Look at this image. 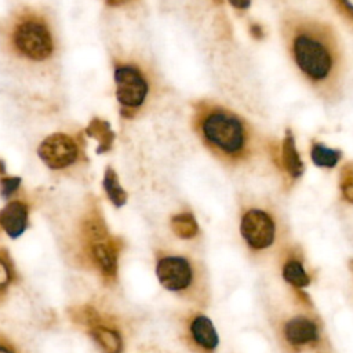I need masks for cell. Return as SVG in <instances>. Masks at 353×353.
Here are the masks:
<instances>
[{"label": "cell", "instance_id": "10", "mask_svg": "<svg viewBox=\"0 0 353 353\" xmlns=\"http://www.w3.org/2000/svg\"><path fill=\"white\" fill-rule=\"evenodd\" d=\"M29 223V207L22 200H12L0 210V228L11 239L25 233Z\"/></svg>", "mask_w": 353, "mask_h": 353}, {"label": "cell", "instance_id": "12", "mask_svg": "<svg viewBox=\"0 0 353 353\" xmlns=\"http://www.w3.org/2000/svg\"><path fill=\"white\" fill-rule=\"evenodd\" d=\"M283 334L291 346H305L319 341L317 324L303 316L290 319L283 327Z\"/></svg>", "mask_w": 353, "mask_h": 353}, {"label": "cell", "instance_id": "3", "mask_svg": "<svg viewBox=\"0 0 353 353\" xmlns=\"http://www.w3.org/2000/svg\"><path fill=\"white\" fill-rule=\"evenodd\" d=\"M79 245L81 255L106 283H114L120 252L124 243L112 234L99 208L94 204L87 208L79 225Z\"/></svg>", "mask_w": 353, "mask_h": 353}, {"label": "cell", "instance_id": "11", "mask_svg": "<svg viewBox=\"0 0 353 353\" xmlns=\"http://www.w3.org/2000/svg\"><path fill=\"white\" fill-rule=\"evenodd\" d=\"M279 165L290 181H296L303 175L305 164L296 149L295 137L291 128H287L281 139L279 152Z\"/></svg>", "mask_w": 353, "mask_h": 353}, {"label": "cell", "instance_id": "1", "mask_svg": "<svg viewBox=\"0 0 353 353\" xmlns=\"http://www.w3.org/2000/svg\"><path fill=\"white\" fill-rule=\"evenodd\" d=\"M280 33L295 69L312 91L327 103L342 97L345 58L334 28L312 15L285 11Z\"/></svg>", "mask_w": 353, "mask_h": 353}, {"label": "cell", "instance_id": "21", "mask_svg": "<svg viewBox=\"0 0 353 353\" xmlns=\"http://www.w3.org/2000/svg\"><path fill=\"white\" fill-rule=\"evenodd\" d=\"M335 11L345 21L346 25L353 28V0H330Z\"/></svg>", "mask_w": 353, "mask_h": 353}, {"label": "cell", "instance_id": "16", "mask_svg": "<svg viewBox=\"0 0 353 353\" xmlns=\"http://www.w3.org/2000/svg\"><path fill=\"white\" fill-rule=\"evenodd\" d=\"M103 190L114 207H123L127 203V192L119 182L117 172L112 167H106L102 179Z\"/></svg>", "mask_w": 353, "mask_h": 353}, {"label": "cell", "instance_id": "8", "mask_svg": "<svg viewBox=\"0 0 353 353\" xmlns=\"http://www.w3.org/2000/svg\"><path fill=\"white\" fill-rule=\"evenodd\" d=\"M240 234L252 250H265L274 243L276 222L262 208H248L240 219Z\"/></svg>", "mask_w": 353, "mask_h": 353}, {"label": "cell", "instance_id": "4", "mask_svg": "<svg viewBox=\"0 0 353 353\" xmlns=\"http://www.w3.org/2000/svg\"><path fill=\"white\" fill-rule=\"evenodd\" d=\"M8 43L17 55L33 62L51 58L55 50L48 22L32 11L15 17L8 30Z\"/></svg>", "mask_w": 353, "mask_h": 353}, {"label": "cell", "instance_id": "17", "mask_svg": "<svg viewBox=\"0 0 353 353\" xmlns=\"http://www.w3.org/2000/svg\"><path fill=\"white\" fill-rule=\"evenodd\" d=\"M171 229L175 236L183 240L193 239L199 233V223L192 212H179L171 216Z\"/></svg>", "mask_w": 353, "mask_h": 353}, {"label": "cell", "instance_id": "14", "mask_svg": "<svg viewBox=\"0 0 353 353\" xmlns=\"http://www.w3.org/2000/svg\"><path fill=\"white\" fill-rule=\"evenodd\" d=\"M85 134L90 138H94L98 141V146H97L98 154L109 152L116 139V134L113 132L109 121L99 117H94L88 123V125L85 127Z\"/></svg>", "mask_w": 353, "mask_h": 353}, {"label": "cell", "instance_id": "25", "mask_svg": "<svg viewBox=\"0 0 353 353\" xmlns=\"http://www.w3.org/2000/svg\"><path fill=\"white\" fill-rule=\"evenodd\" d=\"M251 33H252V36L256 37V39H262V36H263L262 28L258 26V25H252V26H251Z\"/></svg>", "mask_w": 353, "mask_h": 353}, {"label": "cell", "instance_id": "5", "mask_svg": "<svg viewBox=\"0 0 353 353\" xmlns=\"http://www.w3.org/2000/svg\"><path fill=\"white\" fill-rule=\"evenodd\" d=\"M113 80L121 113L125 117L135 114L145 105L149 95L146 74L134 63H117L113 70Z\"/></svg>", "mask_w": 353, "mask_h": 353}, {"label": "cell", "instance_id": "24", "mask_svg": "<svg viewBox=\"0 0 353 353\" xmlns=\"http://www.w3.org/2000/svg\"><path fill=\"white\" fill-rule=\"evenodd\" d=\"M228 1L233 8L240 11H244L251 6V0H228Z\"/></svg>", "mask_w": 353, "mask_h": 353}, {"label": "cell", "instance_id": "9", "mask_svg": "<svg viewBox=\"0 0 353 353\" xmlns=\"http://www.w3.org/2000/svg\"><path fill=\"white\" fill-rule=\"evenodd\" d=\"M87 325L88 334L102 353H123L124 342L119 330L103 323L102 317L92 307H83L77 316Z\"/></svg>", "mask_w": 353, "mask_h": 353}, {"label": "cell", "instance_id": "7", "mask_svg": "<svg viewBox=\"0 0 353 353\" xmlns=\"http://www.w3.org/2000/svg\"><path fill=\"white\" fill-rule=\"evenodd\" d=\"M156 276L160 285L171 292L188 291L194 280L192 262L182 255H160L156 261Z\"/></svg>", "mask_w": 353, "mask_h": 353}, {"label": "cell", "instance_id": "2", "mask_svg": "<svg viewBox=\"0 0 353 353\" xmlns=\"http://www.w3.org/2000/svg\"><path fill=\"white\" fill-rule=\"evenodd\" d=\"M193 128L203 145L222 163L237 167L258 152V137L251 124L232 109L211 101L194 105Z\"/></svg>", "mask_w": 353, "mask_h": 353}, {"label": "cell", "instance_id": "27", "mask_svg": "<svg viewBox=\"0 0 353 353\" xmlns=\"http://www.w3.org/2000/svg\"><path fill=\"white\" fill-rule=\"evenodd\" d=\"M6 174V163L0 159V175Z\"/></svg>", "mask_w": 353, "mask_h": 353}, {"label": "cell", "instance_id": "26", "mask_svg": "<svg viewBox=\"0 0 353 353\" xmlns=\"http://www.w3.org/2000/svg\"><path fill=\"white\" fill-rule=\"evenodd\" d=\"M108 4L110 6H120V4H124V3H128L130 0H105Z\"/></svg>", "mask_w": 353, "mask_h": 353}, {"label": "cell", "instance_id": "23", "mask_svg": "<svg viewBox=\"0 0 353 353\" xmlns=\"http://www.w3.org/2000/svg\"><path fill=\"white\" fill-rule=\"evenodd\" d=\"M0 353H18V350L10 341L0 335Z\"/></svg>", "mask_w": 353, "mask_h": 353}, {"label": "cell", "instance_id": "6", "mask_svg": "<svg viewBox=\"0 0 353 353\" xmlns=\"http://www.w3.org/2000/svg\"><path fill=\"white\" fill-rule=\"evenodd\" d=\"M37 156L50 170H65L79 160L80 146L69 134L55 132L40 142Z\"/></svg>", "mask_w": 353, "mask_h": 353}, {"label": "cell", "instance_id": "22", "mask_svg": "<svg viewBox=\"0 0 353 353\" xmlns=\"http://www.w3.org/2000/svg\"><path fill=\"white\" fill-rule=\"evenodd\" d=\"M21 176H1L0 178V196L3 199H10L17 193L21 186Z\"/></svg>", "mask_w": 353, "mask_h": 353}, {"label": "cell", "instance_id": "19", "mask_svg": "<svg viewBox=\"0 0 353 353\" xmlns=\"http://www.w3.org/2000/svg\"><path fill=\"white\" fill-rule=\"evenodd\" d=\"M15 280V269L14 263L8 255V252L0 248V299L4 295L6 290Z\"/></svg>", "mask_w": 353, "mask_h": 353}, {"label": "cell", "instance_id": "13", "mask_svg": "<svg viewBox=\"0 0 353 353\" xmlns=\"http://www.w3.org/2000/svg\"><path fill=\"white\" fill-rule=\"evenodd\" d=\"M189 335L192 342L204 352H214L219 343L212 321L204 314H196L190 319Z\"/></svg>", "mask_w": 353, "mask_h": 353}, {"label": "cell", "instance_id": "15", "mask_svg": "<svg viewBox=\"0 0 353 353\" xmlns=\"http://www.w3.org/2000/svg\"><path fill=\"white\" fill-rule=\"evenodd\" d=\"M343 157L342 150L330 148L323 142L313 141L310 146L312 163L319 168H334Z\"/></svg>", "mask_w": 353, "mask_h": 353}, {"label": "cell", "instance_id": "18", "mask_svg": "<svg viewBox=\"0 0 353 353\" xmlns=\"http://www.w3.org/2000/svg\"><path fill=\"white\" fill-rule=\"evenodd\" d=\"M283 277L288 284H291L292 287H296V288L306 287L310 283L309 274L305 272L302 263L298 261H288L284 265Z\"/></svg>", "mask_w": 353, "mask_h": 353}, {"label": "cell", "instance_id": "20", "mask_svg": "<svg viewBox=\"0 0 353 353\" xmlns=\"http://www.w3.org/2000/svg\"><path fill=\"white\" fill-rule=\"evenodd\" d=\"M339 190L343 200L353 204V163H346L341 168Z\"/></svg>", "mask_w": 353, "mask_h": 353}]
</instances>
